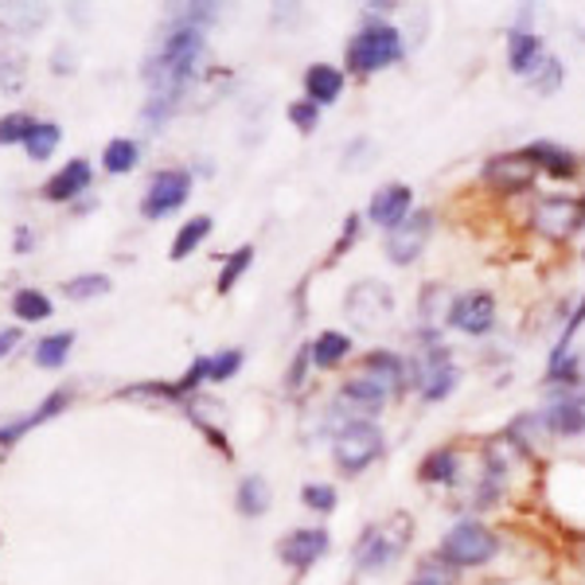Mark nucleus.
<instances>
[{"mask_svg":"<svg viewBox=\"0 0 585 585\" xmlns=\"http://www.w3.org/2000/svg\"><path fill=\"white\" fill-rule=\"evenodd\" d=\"M215 16V9H187L180 12L176 24L164 27V36L157 39V51L149 55V87L152 97L145 106V122L160 125L172 110L180 106V94H184L187 79L195 71V59L204 51V24Z\"/></svg>","mask_w":585,"mask_h":585,"instance_id":"f257e3e1","label":"nucleus"},{"mask_svg":"<svg viewBox=\"0 0 585 585\" xmlns=\"http://www.w3.org/2000/svg\"><path fill=\"white\" fill-rule=\"evenodd\" d=\"M410 535H414V519L406 512H390L387 519H379V524H371L359 535V542H355V566L364 570V574L390 570L406 554Z\"/></svg>","mask_w":585,"mask_h":585,"instance_id":"f03ea898","label":"nucleus"},{"mask_svg":"<svg viewBox=\"0 0 585 585\" xmlns=\"http://www.w3.org/2000/svg\"><path fill=\"white\" fill-rule=\"evenodd\" d=\"M496 550H500V539L492 527H484L480 519H461V524L441 539L437 559L449 570H472L496 559Z\"/></svg>","mask_w":585,"mask_h":585,"instance_id":"7ed1b4c3","label":"nucleus"},{"mask_svg":"<svg viewBox=\"0 0 585 585\" xmlns=\"http://www.w3.org/2000/svg\"><path fill=\"white\" fill-rule=\"evenodd\" d=\"M399 59H402L399 27L382 24V20L359 27V32L352 36V44H347V67L359 74L382 71V67H390V62H399Z\"/></svg>","mask_w":585,"mask_h":585,"instance_id":"20e7f679","label":"nucleus"},{"mask_svg":"<svg viewBox=\"0 0 585 585\" xmlns=\"http://www.w3.org/2000/svg\"><path fill=\"white\" fill-rule=\"evenodd\" d=\"M332 452H336V464L347 472V477H359L367 464H375L382 457V429L375 422H347L344 429L332 441Z\"/></svg>","mask_w":585,"mask_h":585,"instance_id":"39448f33","label":"nucleus"},{"mask_svg":"<svg viewBox=\"0 0 585 585\" xmlns=\"http://www.w3.org/2000/svg\"><path fill=\"white\" fill-rule=\"evenodd\" d=\"M585 222V204L577 195H542L531 207V227L550 242H566Z\"/></svg>","mask_w":585,"mask_h":585,"instance_id":"423d86ee","label":"nucleus"},{"mask_svg":"<svg viewBox=\"0 0 585 585\" xmlns=\"http://www.w3.org/2000/svg\"><path fill=\"white\" fill-rule=\"evenodd\" d=\"M344 312L352 317L355 329H382L394 317V297H390V289L382 282H359L344 297Z\"/></svg>","mask_w":585,"mask_h":585,"instance_id":"0eeeda50","label":"nucleus"},{"mask_svg":"<svg viewBox=\"0 0 585 585\" xmlns=\"http://www.w3.org/2000/svg\"><path fill=\"white\" fill-rule=\"evenodd\" d=\"M429 234H434V211H410L399 227H390L387 231V257L394 266H410L422 250H426Z\"/></svg>","mask_w":585,"mask_h":585,"instance_id":"6e6552de","label":"nucleus"},{"mask_svg":"<svg viewBox=\"0 0 585 585\" xmlns=\"http://www.w3.org/2000/svg\"><path fill=\"white\" fill-rule=\"evenodd\" d=\"M449 324L457 332H469V336H487V332L496 329V297L484 289L461 292L449 305Z\"/></svg>","mask_w":585,"mask_h":585,"instance_id":"1a4fd4ad","label":"nucleus"},{"mask_svg":"<svg viewBox=\"0 0 585 585\" xmlns=\"http://www.w3.org/2000/svg\"><path fill=\"white\" fill-rule=\"evenodd\" d=\"M187 192H192V180L184 169H164L149 180V192L141 199V215L145 219H160V215H172L176 207H184Z\"/></svg>","mask_w":585,"mask_h":585,"instance_id":"9d476101","label":"nucleus"},{"mask_svg":"<svg viewBox=\"0 0 585 585\" xmlns=\"http://www.w3.org/2000/svg\"><path fill=\"white\" fill-rule=\"evenodd\" d=\"M535 176H539V169H535L531 157H527L524 149L500 152V157H492L484 164V184L496 187V192H504V195L527 192V187L535 184Z\"/></svg>","mask_w":585,"mask_h":585,"instance_id":"9b49d317","label":"nucleus"},{"mask_svg":"<svg viewBox=\"0 0 585 585\" xmlns=\"http://www.w3.org/2000/svg\"><path fill=\"white\" fill-rule=\"evenodd\" d=\"M531 12H519V24L507 32V67H512L515 74H524V79H531L535 71H539L542 62H547V47H542V39L531 32Z\"/></svg>","mask_w":585,"mask_h":585,"instance_id":"f8f14e48","label":"nucleus"},{"mask_svg":"<svg viewBox=\"0 0 585 585\" xmlns=\"http://www.w3.org/2000/svg\"><path fill=\"white\" fill-rule=\"evenodd\" d=\"M324 550H329V531L324 527H301V531H289L277 542V554L292 570H309L317 559H324Z\"/></svg>","mask_w":585,"mask_h":585,"instance_id":"ddd939ff","label":"nucleus"},{"mask_svg":"<svg viewBox=\"0 0 585 585\" xmlns=\"http://www.w3.org/2000/svg\"><path fill=\"white\" fill-rule=\"evenodd\" d=\"M410 204H414L410 184H387L371 195V204H367V219H371L375 227H387L390 231V227H399V222L410 215Z\"/></svg>","mask_w":585,"mask_h":585,"instance_id":"4468645a","label":"nucleus"},{"mask_svg":"<svg viewBox=\"0 0 585 585\" xmlns=\"http://www.w3.org/2000/svg\"><path fill=\"white\" fill-rule=\"evenodd\" d=\"M542 422H547V434H554V437L585 434V399H577V394H559V399L542 410Z\"/></svg>","mask_w":585,"mask_h":585,"instance_id":"2eb2a0df","label":"nucleus"},{"mask_svg":"<svg viewBox=\"0 0 585 585\" xmlns=\"http://www.w3.org/2000/svg\"><path fill=\"white\" fill-rule=\"evenodd\" d=\"M394 390L390 387H382L379 379H371L367 371H359V375H352V379L344 382V390H340V399L344 402H352L359 414H379L382 410V402L390 399Z\"/></svg>","mask_w":585,"mask_h":585,"instance_id":"dca6fc26","label":"nucleus"},{"mask_svg":"<svg viewBox=\"0 0 585 585\" xmlns=\"http://www.w3.org/2000/svg\"><path fill=\"white\" fill-rule=\"evenodd\" d=\"M527 157H531V164L539 172H547V176H554V180H570V176H577V157L570 149H562V145H550V141H535V145H527Z\"/></svg>","mask_w":585,"mask_h":585,"instance_id":"f3484780","label":"nucleus"},{"mask_svg":"<svg viewBox=\"0 0 585 585\" xmlns=\"http://www.w3.org/2000/svg\"><path fill=\"white\" fill-rule=\"evenodd\" d=\"M305 94H309L312 106H332L340 94H344V74L329 62H317L305 71Z\"/></svg>","mask_w":585,"mask_h":585,"instance_id":"a211bd4d","label":"nucleus"},{"mask_svg":"<svg viewBox=\"0 0 585 585\" xmlns=\"http://www.w3.org/2000/svg\"><path fill=\"white\" fill-rule=\"evenodd\" d=\"M90 176H94V172H90L87 160H71V164H67L59 176L47 180L44 195H47V199H55V204H59V199H74V195L90 187Z\"/></svg>","mask_w":585,"mask_h":585,"instance_id":"6ab92c4d","label":"nucleus"},{"mask_svg":"<svg viewBox=\"0 0 585 585\" xmlns=\"http://www.w3.org/2000/svg\"><path fill=\"white\" fill-rule=\"evenodd\" d=\"M364 371L371 375V379H379L382 387H390V390L406 387V364H402L394 352H371L364 359Z\"/></svg>","mask_w":585,"mask_h":585,"instance_id":"aec40b11","label":"nucleus"},{"mask_svg":"<svg viewBox=\"0 0 585 585\" xmlns=\"http://www.w3.org/2000/svg\"><path fill=\"white\" fill-rule=\"evenodd\" d=\"M347 352H352V340H347L344 332H320V336L309 344V355H312V364H317V367L344 364Z\"/></svg>","mask_w":585,"mask_h":585,"instance_id":"412c9836","label":"nucleus"},{"mask_svg":"<svg viewBox=\"0 0 585 585\" xmlns=\"http://www.w3.org/2000/svg\"><path fill=\"white\" fill-rule=\"evenodd\" d=\"M457 472H461V457H457V449H434L426 461H422L417 477L426 480V484H449V480H457Z\"/></svg>","mask_w":585,"mask_h":585,"instance_id":"4be33fe9","label":"nucleus"},{"mask_svg":"<svg viewBox=\"0 0 585 585\" xmlns=\"http://www.w3.org/2000/svg\"><path fill=\"white\" fill-rule=\"evenodd\" d=\"M234 504H239V515H250V519L266 515L269 512V484L262 477H246L239 484V496H234Z\"/></svg>","mask_w":585,"mask_h":585,"instance_id":"5701e85b","label":"nucleus"},{"mask_svg":"<svg viewBox=\"0 0 585 585\" xmlns=\"http://www.w3.org/2000/svg\"><path fill=\"white\" fill-rule=\"evenodd\" d=\"M137 160H141V149H137V141H129V137H114V141L106 145V152H102V164H106V172H114V176L134 172Z\"/></svg>","mask_w":585,"mask_h":585,"instance_id":"b1692460","label":"nucleus"},{"mask_svg":"<svg viewBox=\"0 0 585 585\" xmlns=\"http://www.w3.org/2000/svg\"><path fill=\"white\" fill-rule=\"evenodd\" d=\"M211 234V219L207 215H195V219H187L184 227H180V234L172 239V262H184L187 254H192L199 242Z\"/></svg>","mask_w":585,"mask_h":585,"instance_id":"393cba45","label":"nucleus"},{"mask_svg":"<svg viewBox=\"0 0 585 585\" xmlns=\"http://www.w3.org/2000/svg\"><path fill=\"white\" fill-rule=\"evenodd\" d=\"M71 344H74V336L71 332H55V336H44L36 344V352H32V359H36V367H62V359L71 355Z\"/></svg>","mask_w":585,"mask_h":585,"instance_id":"a878e982","label":"nucleus"},{"mask_svg":"<svg viewBox=\"0 0 585 585\" xmlns=\"http://www.w3.org/2000/svg\"><path fill=\"white\" fill-rule=\"evenodd\" d=\"M12 312H16L24 324H36V320L51 317V301H47L39 289H20L16 297H12Z\"/></svg>","mask_w":585,"mask_h":585,"instance_id":"bb28decb","label":"nucleus"},{"mask_svg":"<svg viewBox=\"0 0 585 585\" xmlns=\"http://www.w3.org/2000/svg\"><path fill=\"white\" fill-rule=\"evenodd\" d=\"M62 129L55 122H36L32 125V134H27V152H32V160H47L55 152V145H59Z\"/></svg>","mask_w":585,"mask_h":585,"instance_id":"cd10ccee","label":"nucleus"},{"mask_svg":"<svg viewBox=\"0 0 585 585\" xmlns=\"http://www.w3.org/2000/svg\"><path fill=\"white\" fill-rule=\"evenodd\" d=\"M106 292H110V277L106 274H82V277H71V282L62 285V297H71V301L106 297Z\"/></svg>","mask_w":585,"mask_h":585,"instance_id":"c85d7f7f","label":"nucleus"},{"mask_svg":"<svg viewBox=\"0 0 585 585\" xmlns=\"http://www.w3.org/2000/svg\"><path fill=\"white\" fill-rule=\"evenodd\" d=\"M250 266H254V250H250V246L234 250V254L227 257V266H222V274H219V292H231L234 285H239V277L246 274Z\"/></svg>","mask_w":585,"mask_h":585,"instance_id":"c756f323","label":"nucleus"},{"mask_svg":"<svg viewBox=\"0 0 585 585\" xmlns=\"http://www.w3.org/2000/svg\"><path fill=\"white\" fill-rule=\"evenodd\" d=\"M32 117L27 114H9L0 117V145H16V141H27V134H32Z\"/></svg>","mask_w":585,"mask_h":585,"instance_id":"7c9ffc66","label":"nucleus"},{"mask_svg":"<svg viewBox=\"0 0 585 585\" xmlns=\"http://www.w3.org/2000/svg\"><path fill=\"white\" fill-rule=\"evenodd\" d=\"M301 500H305V507H312V512L329 515L332 507H336V487H332V484H305Z\"/></svg>","mask_w":585,"mask_h":585,"instance_id":"2f4dec72","label":"nucleus"},{"mask_svg":"<svg viewBox=\"0 0 585 585\" xmlns=\"http://www.w3.org/2000/svg\"><path fill=\"white\" fill-rule=\"evenodd\" d=\"M239 367H242V352H219L215 359H207V379L227 382Z\"/></svg>","mask_w":585,"mask_h":585,"instance_id":"473e14b6","label":"nucleus"},{"mask_svg":"<svg viewBox=\"0 0 585 585\" xmlns=\"http://www.w3.org/2000/svg\"><path fill=\"white\" fill-rule=\"evenodd\" d=\"M562 79H566V67H562L559 59H547L539 71L531 74V82H535V90H539V94H550V90L559 87Z\"/></svg>","mask_w":585,"mask_h":585,"instance_id":"72a5a7b5","label":"nucleus"},{"mask_svg":"<svg viewBox=\"0 0 585 585\" xmlns=\"http://www.w3.org/2000/svg\"><path fill=\"white\" fill-rule=\"evenodd\" d=\"M289 122L297 125L301 134H312V129H317V122H320V106H312L309 97H305V102H292V106H289Z\"/></svg>","mask_w":585,"mask_h":585,"instance_id":"f704fd0d","label":"nucleus"},{"mask_svg":"<svg viewBox=\"0 0 585 585\" xmlns=\"http://www.w3.org/2000/svg\"><path fill=\"white\" fill-rule=\"evenodd\" d=\"M585 324V297L577 301V309L570 312V320H566V329H562V340H559V347H554V355H566L570 352V340L577 336V329Z\"/></svg>","mask_w":585,"mask_h":585,"instance_id":"c9c22d12","label":"nucleus"},{"mask_svg":"<svg viewBox=\"0 0 585 585\" xmlns=\"http://www.w3.org/2000/svg\"><path fill=\"white\" fill-rule=\"evenodd\" d=\"M452 582V570H434V559L422 562V570H417V577L410 585H449Z\"/></svg>","mask_w":585,"mask_h":585,"instance_id":"e433bc0d","label":"nucleus"},{"mask_svg":"<svg viewBox=\"0 0 585 585\" xmlns=\"http://www.w3.org/2000/svg\"><path fill=\"white\" fill-rule=\"evenodd\" d=\"M20 344V329H4L0 332V355H9Z\"/></svg>","mask_w":585,"mask_h":585,"instance_id":"4c0bfd02","label":"nucleus"}]
</instances>
